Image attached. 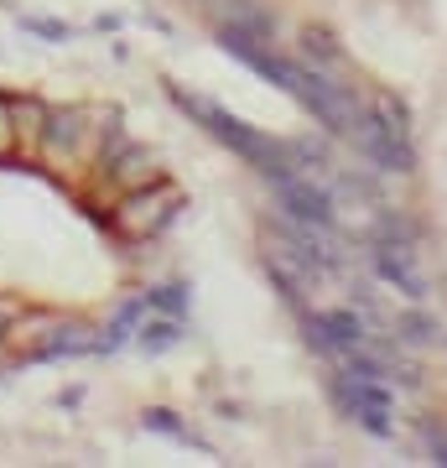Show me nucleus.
Returning <instances> with one entry per match:
<instances>
[{
    "instance_id": "f257e3e1",
    "label": "nucleus",
    "mask_w": 447,
    "mask_h": 468,
    "mask_svg": "<svg viewBox=\"0 0 447 468\" xmlns=\"http://www.w3.org/2000/svg\"><path fill=\"white\" fill-rule=\"evenodd\" d=\"M172 100L183 104L187 115L208 120V131H214L218 141H224V146L234 151V156H245L250 167L261 172V177H271V183H276L282 172H292V167H297V162L286 156V146H276V141H265L261 131H250L245 120H234L229 110H218V104H208V100H193V94H187V89H177V84H172Z\"/></svg>"
},
{
    "instance_id": "f03ea898",
    "label": "nucleus",
    "mask_w": 447,
    "mask_h": 468,
    "mask_svg": "<svg viewBox=\"0 0 447 468\" xmlns=\"http://www.w3.org/2000/svg\"><path fill=\"white\" fill-rule=\"evenodd\" d=\"M276 198H282V208H286L292 224H313V229H328L333 224V193L317 187V177H307L302 167H292V172L276 177Z\"/></svg>"
},
{
    "instance_id": "7ed1b4c3",
    "label": "nucleus",
    "mask_w": 447,
    "mask_h": 468,
    "mask_svg": "<svg viewBox=\"0 0 447 468\" xmlns=\"http://www.w3.org/2000/svg\"><path fill=\"white\" fill-rule=\"evenodd\" d=\"M348 141H354V151L365 156L369 167H380V172H411L416 167L411 141L396 135V131H385L380 115H359L354 120V131H348Z\"/></svg>"
},
{
    "instance_id": "20e7f679",
    "label": "nucleus",
    "mask_w": 447,
    "mask_h": 468,
    "mask_svg": "<svg viewBox=\"0 0 447 468\" xmlns=\"http://www.w3.org/2000/svg\"><path fill=\"white\" fill-rule=\"evenodd\" d=\"M313 338L323 349H359L365 344V323L354 313H323V318H313Z\"/></svg>"
},
{
    "instance_id": "39448f33",
    "label": "nucleus",
    "mask_w": 447,
    "mask_h": 468,
    "mask_svg": "<svg viewBox=\"0 0 447 468\" xmlns=\"http://www.w3.org/2000/svg\"><path fill=\"white\" fill-rule=\"evenodd\" d=\"M375 266H380V276L385 282H396L406 297H421V276H416V266H411V250H400V245H375Z\"/></svg>"
},
{
    "instance_id": "423d86ee",
    "label": "nucleus",
    "mask_w": 447,
    "mask_h": 468,
    "mask_svg": "<svg viewBox=\"0 0 447 468\" xmlns=\"http://www.w3.org/2000/svg\"><path fill=\"white\" fill-rule=\"evenodd\" d=\"M302 52H307V68H317V73H328V68L344 63V52L333 48V37L317 32V27H307V32H302Z\"/></svg>"
},
{
    "instance_id": "0eeeda50",
    "label": "nucleus",
    "mask_w": 447,
    "mask_h": 468,
    "mask_svg": "<svg viewBox=\"0 0 447 468\" xmlns=\"http://www.w3.org/2000/svg\"><path fill=\"white\" fill-rule=\"evenodd\" d=\"M141 167H156L151 162V151H125V156H115L110 162V172H115V183H125V187H135V183H146V177H156V172H141Z\"/></svg>"
},
{
    "instance_id": "6e6552de",
    "label": "nucleus",
    "mask_w": 447,
    "mask_h": 468,
    "mask_svg": "<svg viewBox=\"0 0 447 468\" xmlns=\"http://www.w3.org/2000/svg\"><path fill=\"white\" fill-rule=\"evenodd\" d=\"M369 115H380V125H385V131H396V135H406V141H411V115H406V104H396L390 94H380Z\"/></svg>"
},
{
    "instance_id": "1a4fd4ad",
    "label": "nucleus",
    "mask_w": 447,
    "mask_h": 468,
    "mask_svg": "<svg viewBox=\"0 0 447 468\" xmlns=\"http://www.w3.org/2000/svg\"><path fill=\"white\" fill-rule=\"evenodd\" d=\"M177 318H166V323H146V328H141V344H146V349H166V344H177Z\"/></svg>"
},
{
    "instance_id": "9d476101",
    "label": "nucleus",
    "mask_w": 447,
    "mask_h": 468,
    "mask_svg": "<svg viewBox=\"0 0 447 468\" xmlns=\"http://www.w3.org/2000/svg\"><path fill=\"white\" fill-rule=\"evenodd\" d=\"M400 338H406V344H431V323L421 318V313H411V318H400Z\"/></svg>"
},
{
    "instance_id": "9b49d317",
    "label": "nucleus",
    "mask_w": 447,
    "mask_h": 468,
    "mask_svg": "<svg viewBox=\"0 0 447 468\" xmlns=\"http://www.w3.org/2000/svg\"><path fill=\"white\" fill-rule=\"evenodd\" d=\"M11 146H16V115H11V104L0 100V156Z\"/></svg>"
},
{
    "instance_id": "f8f14e48",
    "label": "nucleus",
    "mask_w": 447,
    "mask_h": 468,
    "mask_svg": "<svg viewBox=\"0 0 447 468\" xmlns=\"http://www.w3.org/2000/svg\"><path fill=\"white\" fill-rule=\"evenodd\" d=\"M146 302H156V307H166V313H183V286H162V292H151Z\"/></svg>"
},
{
    "instance_id": "ddd939ff",
    "label": "nucleus",
    "mask_w": 447,
    "mask_h": 468,
    "mask_svg": "<svg viewBox=\"0 0 447 468\" xmlns=\"http://www.w3.org/2000/svg\"><path fill=\"white\" fill-rule=\"evenodd\" d=\"M146 427H156V432H172V437H183V432H177V421H172V411H146Z\"/></svg>"
}]
</instances>
